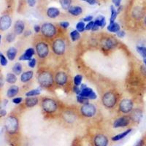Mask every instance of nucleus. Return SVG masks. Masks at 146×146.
<instances>
[{
	"label": "nucleus",
	"mask_w": 146,
	"mask_h": 146,
	"mask_svg": "<svg viewBox=\"0 0 146 146\" xmlns=\"http://www.w3.org/2000/svg\"><path fill=\"white\" fill-rule=\"evenodd\" d=\"M52 50L57 56H62L65 53L66 49V42L63 38L58 37L52 42Z\"/></svg>",
	"instance_id": "5"
},
{
	"label": "nucleus",
	"mask_w": 146,
	"mask_h": 146,
	"mask_svg": "<svg viewBox=\"0 0 146 146\" xmlns=\"http://www.w3.org/2000/svg\"><path fill=\"white\" fill-rule=\"evenodd\" d=\"M19 92V87L15 85H13L8 88L7 91V96L8 98H13Z\"/></svg>",
	"instance_id": "22"
},
{
	"label": "nucleus",
	"mask_w": 146,
	"mask_h": 146,
	"mask_svg": "<svg viewBox=\"0 0 146 146\" xmlns=\"http://www.w3.org/2000/svg\"><path fill=\"white\" fill-rule=\"evenodd\" d=\"M5 129L9 134L13 135L18 131L19 128L18 119L14 115H10L6 118L5 121Z\"/></svg>",
	"instance_id": "4"
},
{
	"label": "nucleus",
	"mask_w": 146,
	"mask_h": 146,
	"mask_svg": "<svg viewBox=\"0 0 146 146\" xmlns=\"http://www.w3.org/2000/svg\"><path fill=\"white\" fill-rule=\"evenodd\" d=\"M137 51L143 58H146V47L144 46H137Z\"/></svg>",
	"instance_id": "37"
},
{
	"label": "nucleus",
	"mask_w": 146,
	"mask_h": 146,
	"mask_svg": "<svg viewBox=\"0 0 146 146\" xmlns=\"http://www.w3.org/2000/svg\"><path fill=\"white\" fill-rule=\"evenodd\" d=\"M28 65L30 68H35L36 65V59L35 58H32V59H30L28 61Z\"/></svg>",
	"instance_id": "42"
},
{
	"label": "nucleus",
	"mask_w": 146,
	"mask_h": 146,
	"mask_svg": "<svg viewBox=\"0 0 146 146\" xmlns=\"http://www.w3.org/2000/svg\"><path fill=\"white\" fill-rule=\"evenodd\" d=\"M6 81L10 84H14L17 81V77L16 75L14 73H8L6 75Z\"/></svg>",
	"instance_id": "30"
},
{
	"label": "nucleus",
	"mask_w": 146,
	"mask_h": 146,
	"mask_svg": "<svg viewBox=\"0 0 146 146\" xmlns=\"http://www.w3.org/2000/svg\"><path fill=\"white\" fill-rule=\"evenodd\" d=\"M82 80H83V76L80 74L76 75L74 78H73V83H74V86H80L82 84Z\"/></svg>",
	"instance_id": "36"
},
{
	"label": "nucleus",
	"mask_w": 146,
	"mask_h": 146,
	"mask_svg": "<svg viewBox=\"0 0 146 146\" xmlns=\"http://www.w3.org/2000/svg\"><path fill=\"white\" fill-rule=\"evenodd\" d=\"M23 71V66L20 62H16L13 66V72L16 75H21Z\"/></svg>",
	"instance_id": "28"
},
{
	"label": "nucleus",
	"mask_w": 146,
	"mask_h": 146,
	"mask_svg": "<svg viewBox=\"0 0 146 146\" xmlns=\"http://www.w3.org/2000/svg\"><path fill=\"white\" fill-rule=\"evenodd\" d=\"M134 103L130 99H123L119 102L118 105V110L123 114H129L133 110Z\"/></svg>",
	"instance_id": "9"
},
{
	"label": "nucleus",
	"mask_w": 146,
	"mask_h": 146,
	"mask_svg": "<svg viewBox=\"0 0 146 146\" xmlns=\"http://www.w3.org/2000/svg\"><path fill=\"white\" fill-rule=\"evenodd\" d=\"M99 29H100V27H98V26L96 25V24H95L94 22L93 28H92L91 31H93V32H96V31H97V30H99Z\"/></svg>",
	"instance_id": "56"
},
{
	"label": "nucleus",
	"mask_w": 146,
	"mask_h": 146,
	"mask_svg": "<svg viewBox=\"0 0 146 146\" xmlns=\"http://www.w3.org/2000/svg\"><path fill=\"white\" fill-rule=\"evenodd\" d=\"M117 36L118 38H123L125 36H126V32L124 31H122V30H120L119 32L116 33Z\"/></svg>",
	"instance_id": "47"
},
{
	"label": "nucleus",
	"mask_w": 146,
	"mask_h": 146,
	"mask_svg": "<svg viewBox=\"0 0 146 146\" xmlns=\"http://www.w3.org/2000/svg\"><path fill=\"white\" fill-rule=\"evenodd\" d=\"M18 50L15 47H10L7 51V57L10 61H14L16 58Z\"/></svg>",
	"instance_id": "23"
},
{
	"label": "nucleus",
	"mask_w": 146,
	"mask_h": 146,
	"mask_svg": "<svg viewBox=\"0 0 146 146\" xmlns=\"http://www.w3.org/2000/svg\"><path fill=\"white\" fill-rule=\"evenodd\" d=\"M102 102L107 109H113L118 102L117 94L113 91H106L102 97Z\"/></svg>",
	"instance_id": "2"
},
{
	"label": "nucleus",
	"mask_w": 146,
	"mask_h": 146,
	"mask_svg": "<svg viewBox=\"0 0 146 146\" xmlns=\"http://www.w3.org/2000/svg\"><path fill=\"white\" fill-rule=\"evenodd\" d=\"M95 24L100 27V28H104L106 26V19L103 15H99L95 18L94 21Z\"/></svg>",
	"instance_id": "27"
},
{
	"label": "nucleus",
	"mask_w": 146,
	"mask_h": 146,
	"mask_svg": "<svg viewBox=\"0 0 146 146\" xmlns=\"http://www.w3.org/2000/svg\"><path fill=\"white\" fill-rule=\"evenodd\" d=\"M64 119L68 123H72L76 119V115L73 112L66 111L64 113Z\"/></svg>",
	"instance_id": "24"
},
{
	"label": "nucleus",
	"mask_w": 146,
	"mask_h": 146,
	"mask_svg": "<svg viewBox=\"0 0 146 146\" xmlns=\"http://www.w3.org/2000/svg\"><path fill=\"white\" fill-rule=\"evenodd\" d=\"M97 109L94 104L87 103L85 105H82L80 108V113L83 117L86 118H92L96 114Z\"/></svg>",
	"instance_id": "8"
},
{
	"label": "nucleus",
	"mask_w": 146,
	"mask_h": 146,
	"mask_svg": "<svg viewBox=\"0 0 146 146\" xmlns=\"http://www.w3.org/2000/svg\"><path fill=\"white\" fill-rule=\"evenodd\" d=\"M96 98H97V95H96V94L95 93L94 91H93V92L91 94V95L89 96V97H88V100H96Z\"/></svg>",
	"instance_id": "52"
},
{
	"label": "nucleus",
	"mask_w": 146,
	"mask_h": 146,
	"mask_svg": "<svg viewBox=\"0 0 146 146\" xmlns=\"http://www.w3.org/2000/svg\"><path fill=\"white\" fill-rule=\"evenodd\" d=\"M94 26V21H90L86 25V31H91Z\"/></svg>",
	"instance_id": "45"
},
{
	"label": "nucleus",
	"mask_w": 146,
	"mask_h": 146,
	"mask_svg": "<svg viewBox=\"0 0 146 146\" xmlns=\"http://www.w3.org/2000/svg\"><path fill=\"white\" fill-rule=\"evenodd\" d=\"M47 16L50 18H56L59 16L60 10L57 7H51L47 10L46 12Z\"/></svg>",
	"instance_id": "20"
},
{
	"label": "nucleus",
	"mask_w": 146,
	"mask_h": 146,
	"mask_svg": "<svg viewBox=\"0 0 146 146\" xmlns=\"http://www.w3.org/2000/svg\"><path fill=\"white\" fill-rule=\"evenodd\" d=\"M32 35V32L31 31H27V32H25V33H24V36H29V35Z\"/></svg>",
	"instance_id": "58"
},
{
	"label": "nucleus",
	"mask_w": 146,
	"mask_h": 146,
	"mask_svg": "<svg viewBox=\"0 0 146 146\" xmlns=\"http://www.w3.org/2000/svg\"><path fill=\"white\" fill-rule=\"evenodd\" d=\"M100 44H101L102 47L103 49L105 50H112L118 44V42L114 37H111V36H107V37H103L100 41Z\"/></svg>",
	"instance_id": "11"
},
{
	"label": "nucleus",
	"mask_w": 146,
	"mask_h": 146,
	"mask_svg": "<svg viewBox=\"0 0 146 146\" xmlns=\"http://www.w3.org/2000/svg\"><path fill=\"white\" fill-rule=\"evenodd\" d=\"M12 24V19L9 15H4L0 17V30L7 31L10 28Z\"/></svg>",
	"instance_id": "13"
},
{
	"label": "nucleus",
	"mask_w": 146,
	"mask_h": 146,
	"mask_svg": "<svg viewBox=\"0 0 146 146\" xmlns=\"http://www.w3.org/2000/svg\"><path fill=\"white\" fill-rule=\"evenodd\" d=\"M23 101V98L22 97H14L13 99V102L15 104V105H20L21 103Z\"/></svg>",
	"instance_id": "44"
},
{
	"label": "nucleus",
	"mask_w": 146,
	"mask_h": 146,
	"mask_svg": "<svg viewBox=\"0 0 146 146\" xmlns=\"http://www.w3.org/2000/svg\"><path fill=\"white\" fill-rule=\"evenodd\" d=\"M4 84H5V80H4V78L2 77V75H0V88H2L4 86Z\"/></svg>",
	"instance_id": "55"
},
{
	"label": "nucleus",
	"mask_w": 146,
	"mask_h": 146,
	"mask_svg": "<svg viewBox=\"0 0 146 146\" xmlns=\"http://www.w3.org/2000/svg\"><path fill=\"white\" fill-rule=\"evenodd\" d=\"M1 41H2V35H0V44H1Z\"/></svg>",
	"instance_id": "61"
},
{
	"label": "nucleus",
	"mask_w": 146,
	"mask_h": 146,
	"mask_svg": "<svg viewBox=\"0 0 146 146\" xmlns=\"http://www.w3.org/2000/svg\"><path fill=\"white\" fill-rule=\"evenodd\" d=\"M83 2H86L90 5H94L97 3V0H81Z\"/></svg>",
	"instance_id": "48"
},
{
	"label": "nucleus",
	"mask_w": 146,
	"mask_h": 146,
	"mask_svg": "<svg viewBox=\"0 0 146 146\" xmlns=\"http://www.w3.org/2000/svg\"><path fill=\"white\" fill-rule=\"evenodd\" d=\"M15 37H16V35L14 32H10V33L7 34L6 36V40L8 42H13L15 41Z\"/></svg>",
	"instance_id": "41"
},
{
	"label": "nucleus",
	"mask_w": 146,
	"mask_h": 146,
	"mask_svg": "<svg viewBox=\"0 0 146 146\" xmlns=\"http://www.w3.org/2000/svg\"><path fill=\"white\" fill-rule=\"evenodd\" d=\"M41 94V91L38 88H35V89H32L30 91H27L25 94V96L27 97H31V96H36Z\"/></svg>",
	"instance_id": "31"
},
{
	"label": "nucleus",
	"mask_w": 146,
	"mask_h": 146,
	"mask_svg": "<svg viewBox=\"0 0 146 146\" xmlns=\"http://www.w3.org/2000/svg\"><path fill=\"white\" fill-rule=\"evenodd\" d=\"M68 13L73 16H79L83 13V9L80 6H71L69 8Z\"/></svg>",
	"instance_id": "21"
},
{
	"label": "nucleus",
	"mask_w": 146,
	"mask_h": 146,
	"mask_svg": "<svg viewBox=\"0 0 146 146\" xmlns=\"http://www.w3.org/2000/svg\"><path fill=\"white\" fill-rule=\"evenodd\" d=\"M8 64V62H7V58H6L5 55L0 52V64L2 65V66H6Z\"/></svg>",
	"instance_id": "40"
},
{
	"label": "nucleus",
	"mask_w": 146,
	"mask_h": 146,
	"mask_svg": "<svg viewBox=\"0 0 146 146\" xmlns=\"http://www.w3.org/2000/svg\"><path fill=\"white\" fill-rule=\"evenodd\" d=\"M144 145H145L144 140L142 139H139L138 141L136 142V143L134 145V146H144Z\"/></svg>",
	"instance_id": "49"
},
{
	"label": "nucleus",
	"mask_w": 146,
	"mask_h": 146,
	"mask_svg": "<svg viewBox=\"0 0 146 146\" xmlns=\"http://www.w3.org/2000/svg\"><path fill=\"white\" fill-rule=\"evenodd\" d=\"M143 63H144V64L145 65V67H146V58H143Z\"/></svg>",
	"instance_id": "59"
},
{
	"label": "nucleus",
	"mask_w": 146,
	"mask_h": 146,
	"mask_svg": "<svg viewBox=\"0 0 146 146\" xmlns=\"http://www.w3.org/2000/svg\"><path fill=\"white\" fill-rule=\"evenodd\" d=\"M36 53L35 49L33 48H27L25 52L20 56L19 57V61H29L32 59L35 54Z\"/></svg>",
	"instance_id": "15"
},
{
	"label": "nucleus",
	"mask_w": 146,
	"mask_h": 146,
	"mask_svg": "<svg viewBox=\"0 0 146 146\" xmlns=\"http://www.w3.org/2000/svg\"><path fill=\"white\" fill-rule=\"evenodd\" d=\"M131 131H132V129H128L126 130V131H123V132L120 133V134H118V135L113 137H112V140H113V141H118V140H121V139L126 137L129 134H130Z\"/></svg>",
	"instance_id": "25"
},
{
	"label": "nucleus",
	"mask_w": 146,
	"mask_h": 146,
	"mask_svg": "<svg viewBox=\"0 0 146 146\" xmlns=\"http://www.w3.org/2000/svg\"><path fill=\"white\" fill-rule=\"evenodd\" d=\"M76 30L80 33L83 32L86 30V24H85L84 21H80L78 22L76 24Z\"/></svg>",
	"instance_id": "38"
},
{
	"label": "nucleus",
	"mask_w": 146,
	"mask_h": 146,
	"mask_svg": "<svg viewBox=\"0 0 146 146\" xmlns=\"http://www.w3.org/2000/svg\"><path fill=\"white\" fill-rule=\"evenodd\" d=\"M8 101L7 100H4V102H0V116L4 117L7 115V110H5V107L7 105Z\"/></svg>",
	"instance_id": "32"
},
{
	"label": "nucleus",
	"mask_w": 146,
	"mask_h": 146,
	"mask_svg": "<svg viewBox=\"0 0 146 146\" xmlns=\"http://www.w3.org/2000/svg\"><path fill=\"white\" fill-rule=\"evenodd\" d=\"M59 2L64 10H68L69 8L72 6V0H59Z\"/></svg>",
	"instance_id": "33"
},
{
	"label": "nucleus",
	"mask_w": 146,
	"mask_h": 146,
	"mask_svg": "<svg viewBox=\"0 0 146 146\" xmlns=\"http://www.w3.org/2000/svg\"><path fill=\"white\" fill-rule=\"evenodd\" d=\"M36 80L39 85L42 88H50L54 85V76L49 70H42L37 74Z\"/></svg>",
	"instance_id": "1"
},
{
	"label": "nucleus",
	"mask_w": 146,
	"mask_h": 146,
	"mask_svg": "<svg viewBox=\"0 0 146 146\" xmlns=\"http://www.w3.org/2000/svg\"><path fill=\"white\" fill-rule=\"evenodd\" d=\"M42 109L47 114H53L57 111L58 108V103L54 99L45 97L41 101Z\"/></svg>",
	"instance_id": "3"
},
{
	"label": "nucleus",
	"mask_w": 146,
	"mask_h": 146,
	"mask_svg": "<svg viewBox=\"0 0 146 146\" xmlns=\"http://www.w3.org/2000/svg\"><path fill=\"white\" fill-rule=\"evenodd\" d=\"M79 87H80V90H83V89H84V88H87V85L85 84V83H82V84L80 85V86Z\"/></svg>",
	"instance_id": "57"
},
{
	"label": "nucleus",
	"mask_w": 146,
	"mask_h": 146,
	"mask_svg": "<svg viewBox=\"0 0 146 146\" xmlns=\"http://www.w3.org/2000/svg\"><path fill=\"white\" fill-rule=\"evenodd\" d=\"M107 29H108V32H112V33H117L121 30V27L116 22H114V23H110L109 25L107 27Z\"/></svg>",
	"instance_id": "26"
},
{
	"label": "nucleus",
	"mask_w": 146,
	"mask_h": 146,
	"mask_svg": "<svg viewBox=\"0 0 146 146\" xmlns=\"http://www.w3.org/2000/svg\"><path fill=\"white\" fill-rule=\"evenodd\" d=\"M54 81L58 86H64L67 84V82H68V75L64 71L57 72L55 74Z\"/></svg>",
	"instance_id": "10"
},
{
	"label": "nucleus",
	"mask_w": 146,
	"mask_h": 146,
	"mask_svg": "<svg viewBox=\"0 0 146 146\" xmlns=\"http://www.w3.org/2000/svg\"><path fill=\"white\" fill-rule=\"evenodd\" d=\"M35 51H36L37 56L41 59L48 57L50 53V48L49 45L45 41H40L36 42L35 45Z\"/></svg>",
	"instance_id": "7"
},
{
	"label": "nucleus",
	"mask_w": 146,
	"mask_h": 146,
	"mask_svg": "<svg viewBox=\"0 0 146 146\" xmlns=\"http://www.w3.org/2000/svg\"><path fill=\"white\" fill-rule=\"evenodd\" d=\"M109 143L108 137L102 134H99L94 138V144L95 146H108Z\"/></svg>",
	"instance_id": "14"
},
{
	"label": "nucleus",
	"mask_w": 146,
	"mask_h": 146,
	"mask_svg": "<svg viewBox=\"0 0 146 146\" xmlns=\"http://www.w3.org/2000/svg\"><path fill=\"white\" fill-rule=\"evenodd\" d=\"M131 118L129 115H123L118 118L115 120L113 122V128L117 129V128H123L129 126L131 122Z\"/></svg>",
	"instance_id": "12"
},
{
	"label": "nucleus",
	"mask_w": 146,
	"mask_h": 146,
	"mask_svg": "<svg viewBox=\"0 0 146 146\" xmlns=\"http://www.w3.org/2000/svg\"><path fill=\"white\" fill-rule=\"evenodd\" d=\"M129 117L131 118V121L139 123V121H141L142 118H143V111L140 109H133L132 111L131 112Z\"/></svg>",
	"instance_id": "16"
},
{
	"label": "nucleus",
	"mask_w": 146,
	"mask_h": 146,
	"mask_svg": "<svg viewBox=\"0 0 146 146\" xmlns=\"http://www.w3.org/2000/svg\"><path fill=\"white\" fill-rule=\"evenodd\" d=\"M118 12L117 10L115 8L114 6L111 5L110 6V23H114L115 19L117 18V15H118Z\"/></svg>",
	"instance_id": "29"
},
{
	"label": "nucleus",
	"mask_w": 146,
	"mask_h": 146,
	"mask_svg": "<svg viewBox=\"0 0 146 146\" xmlns=\"http://www.w3.org/2000/svg\"><path fill=\"white\" fill-rule=\"evenodd\" d=\"M42 35L47 39L53 38L57 34V29L54 24L51 23H44L41 26Z\"/></svg>",
	"instance_id": "6"
},
{
	"label": "nucleus",
	"mask_w": 146,
	"mask_h": 146,
	"mask_svg": "<svg viewBox=\"0 0 146 146\" xmlns=\"http://www.w3.org/2000/svg\"><path fill=\"white\" fill-rule=\"evenodd\" d=\"M93 18L94 17L92 16V15H88V16L85 17L84 18H83V21L84 22H90V21H93Z\"/></svg>",
	"instance_id": "50"
},
{
	"label": "nucleus",
	"mask_w": 146,
	"mask_h": 146,
	"mask_svg": "<svg viewBox=\"0 0 146 146\" xmlns=\"http://www.w3.org/2000/svg\"><path fill=\"white\" fill-rule=\"evenodd\" d=\"M70 38H71L72 42H76L80 40V33L78 32L76 29L73 30L70 32Z\"/></svg>",
	"instance_id": "34"
},
{
	"label": "nucleus",
	"mask_w": 146,
	"mask_h": 146,
	"mask_svg": "<svg viewBox=\"0 0 146 146\" xmlns=\"http://www.w3.org/2000/svg\"><path fill=\"white\" fill-rule=\"evenodd\" d=\"M144 23H145V25L146 26V15H145V18H144Z\"/></svg>",
	"instance_id": "60"
},
{
	"label": "nucleus",
	"mask_w": 146,
	"mask_h": 146,
	"mask_svg": "<svg viewBox=\"0 0 146 146\" xmlns=\"http://www.w3.org/2000/svg\"><path fill=\"white\" fill-rule=\"evenodd\" d=\"M34 31L36 34L40 33L41 32V27L40 25H35V27H34Z\"/></svg>",
	"instance_id": "54"
},
{
	"label": "nucleus",
	"mask_w": 146,
	"mask_h": 146,
	"mask_svg": "<svg viewBox=\"0 0 146 146\" xmlns=\"http://www.w3.org/2000/svg\"><path fill=\"white\" fill-rule=\"evenodd\" d=\"M76 100L78 103H80L81 105H85V104H87V103L89 102V100L88 98L83 97L80 95H77Z\"/></svg>",
	"instance_id": "39"
},
{
	"label": "nucleus",
	"mask_w": 146,
	"mask_h": 146,
	"mask_svg": "<svg viewBox=\"0 0 146 146\" xmlns=\"http://www.w3.org/2000/svg\"><path fill=\"white\" fill-rule=\"evenodd\" d=\"M72 90H73V92H74L75 94H76V95L80 94V91H81L80 87L77 86H74L72 87Z\"/></svg>",
	"instance_id": "46"
},
{
	"label": "nucleus",
	"mask_w": 146,
	"mask_h": 146,
	"mask_svg": "<svg viewBox=\"0 0 146 146\" xmlns=\"http://www.w3.org/2000/svg\"><path fill=\"white\" fill-rule=\"evenodd\" d=\"M34 77V72L33 71H27L23 72L21 75V81L23 83H27L32 80Z\"/></svg>",
	"instance_id": "19"
},
{
	"label": "nucleus",
	"mask_w": 146,
	"mask_h": 146,
	"mask_svg": "<svg viewBox=\"0 0 146 146\" xmlns=\"http://www.w3.org/2000/svg\"><path fill=\"white\" fill-rule=\"evenodd\" d=\"M39 99L36 96L27 97L25 100V105L27 108H32L38 105Z\"/></svg>",
	"instance_id": "18"
},
{
	"label": "nucleus",
	"mask_w": 146,
	"mask_h": 146,
	"mask_svg": "<svg viewBox=\"0 0 146 146\" xmlns=\"http://www.w3.org/2000/svg\"><path fill=\"white\" fill-rule=\"evenodd\" d=\"M27 3L30 7H35L36 3V0H27Z\"/></svg>",
	"instance_id": "51"
},
{
	"label": "nucleus",
	"mask_w": 146,
	"mask_h": 146,
	"mask_svg": "<svg viewBox=\"0 0 146 146\" xmlns=\"http://www.w3.org/2000/svg\"><path fill=\"white\" fill-rule=\"evenodd\" d=\"M93 89L91 88H88V87H87V88H84V89L81 90V91H80V94L81 96H83V97H86V98H88L89 97V96L91 95V94L93 92Z\"/></svg>",
	"instance_id": "35"
},
{
	"label": "nucleus",
	"mask_w": 146,
	"mask_h": 146,
	"mask_svg": "<svg viewBox=\"0 0 146 146\" xmlns=\"http://www.w3.org/2000/svg\"><path fill=\"white\" fill-rule=\"evenodd\" d=\"M24 30H25L24 22L21 20L17 21L14 25V33L16 35H21L24 33Z\"/></svg>",
	"instance_id": "17"
},
{
	"label": "nucleus",
	"mask_w": 146,
	"mask_h": 146,
	"mask_svg": "<svg viewBox=\"0 0 146 146\" xmlns=\"http://www.w3.org/2000/svg\"><path fill=\"white\" fill-rule=\"evenodd\" d=\"M112 2H113V5L116 7H119L121 6V0H112Z\"/></svg>",
	"instance_id": "53"
},
{
	"label": "nucleus",
	"mask_w": 146,
	"mask_h": 146,
	"mask_svg": "<svg viewBox=\"0 0 146 146\" xmlns=\"http://www.w3.org/2000/svg\"><path fill=\"white\" fill-rule=\"evenodd\" d=\"M59 26L62 29H68L69 27H70V23L68 21H62L59 23Z\"/></svg>",
	"instance_id": "43"
}]
</instances>
